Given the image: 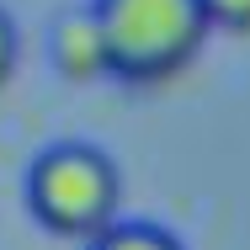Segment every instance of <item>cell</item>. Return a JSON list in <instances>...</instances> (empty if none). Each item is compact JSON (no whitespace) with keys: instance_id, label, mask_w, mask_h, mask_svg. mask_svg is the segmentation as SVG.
<instances>
[{"instance_id":"obj_1","label":"cell","mask_w":250,"mask_h":250,"mask_svg":"<svg viewBox=\"0 0 250 250\" xmlns=\"http://www.w3.org/2000/svg\"><path fill=\"white\" fill-rule=\"evenodd\" d=\"M91 11L106 43V69L128 85L176 80L208 43L197 0H91Z\"/></svg>"},{"instance_id":"obj_2","label":"cell","mask_w":250,"mask_h":250,"mask_svg":"<svg viewBox=\"0 0 250 250\" xmlns=\"http://www.w3.org/2000/svg\"><path fill=\"white\" fill-rule=\"evenodd\" d=\"M123 176L117 160L96 144H53L27 170V208L59 240H96L117 224Z\"/></svg>"},{"instance_id":"obj_3","label":"cell","mask_w":250,"mask_h":250,"mask_svg":"<svg viewBox=\"0 0 250 250\" xmlns=\"http://www.w3.org/2000/svg\"><path fill=\"white\" fill-rule=\"evenodd\" d=\"M53 69L75 85H96V80H112L106 69V43H101L96 11H64L59 27H53Z\"/></svg>"},{"instance_id":"obj_4","label":"cell","mask_w":250,"mask_h":250,"mask_svg":"<svg viewBox=\"0 0 250 250\" xmlns=\"http://www.w3.org/2000/svg\"><path fill=\"white\" fill-rule=\"evenodd\" d=\"M91 250H187V245L160 224H112L91 240Z\"/></svg>"},{"instance_id":"obj_5","label":"cell","mask_w":250,"mask_h":250,"mask_svg":"<svg viewBox=\"0 0 250 250\" xmlns=\"http://www.w3.org/2000/svg\"><path fill=\"white\" fill-rule=\"evenodd\" d=\"M208 32H250V0H197Z\"/></svg>"},{"instance_id":"obj_6","label":"cell","mask_w":250,"mask_h":250,"mask_svg":"<svg viewBox=\"0 0 250 250\" xmlns=\"http://www.w3.org/2000/svg\"><path fill=\"white\" fill-rule=\"evenodd\" d=\"M16 59H21V38H16V21H11V11L0 5V85L16 75Z\"/></svg>"}]
</instances>
